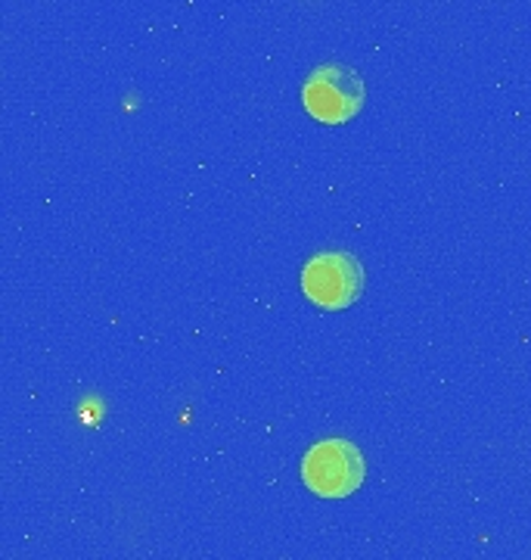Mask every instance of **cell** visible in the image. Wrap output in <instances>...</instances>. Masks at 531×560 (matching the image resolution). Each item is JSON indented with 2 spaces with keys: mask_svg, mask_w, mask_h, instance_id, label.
<instances>
[{
  "mask_svg": "<svg viewBox=\"0 0 531 560\" xmlns=\"http://www.w3.org/2000/svg\"><path fill=\"white\" fill-rule=\"evenodd\" d=\"M367 477L364 455L349 440H323L302 458V480L317 499H349Z\"/></svg>",
  "mask_w": 531,
  "mask_h": 560,
  "instance_id": "cell-1",
  "label": "cell"
},
{
  "mask_svg": "<svg viewBox=\"0 0 531 560\" xmlns=\"http://www.w3.org/2000/svg\"><path fill=\"white\" fill-rule=\"evenodd\" d=\"M308 116L320 125H342L354 119L364 106V81L349 66H317L302 88Z\"/></svg>",
  "mask_w": 531,
  "mask_h": 560,
  "instance_id": "cell-2",
  "label": "cell"
},
{
  "mask_svg": "<svg viewBox=\"0 0 531 560\" xmlns=\"http://www.w3.org/2000/svg\"><path fill=\"white\" fill-rule=\"evenodd\" d=\"M302 290L317 308L342 312L364 293V268L354 256L339 253V249L317 253L315 259L302 268Z\"/></svg>",
  "mask_w": 531,
  "mask_h": 560,
  "instance_id": "cell-3",
  "label": "cell"
}]
</instances>
